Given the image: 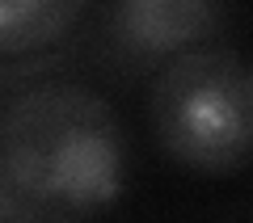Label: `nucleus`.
<instances>
[{"label":"nucleus","mask_w":253,"mask_h":223,"mask_svg":"<svg viewBox=\"0 0 253 223\" xmlns=\"http://www.w3.org/2000/svg\"><path fill=\"white\" fill-rule=\"evenodd\" d=\"M126 131L84 80H38L0 114V223H93L123 198Z\"/></svg>","instance_id":"1"},{"label":"nucleus","mask_w":253,"mask_h":223,"mask_svg":"<svg viewBox=\"0 0 253 223\" xmlns=\"http://www.w3.org/2000/svg\"><path fill=\"white\" fill-rule=\"evenodd\" d=\"M156 152L194 177H232L253 164V59L207 42L169 59L144 101Z\"/></svg>","instance_id":"2"},{"label":"nucleus","mask_w":253,"mask_h":223,"mask_svg":"<svg viewBox=\"0 0 253 223\" xmlns=\"http://www.w3.org/2000/svg\"><path fill=\"white\" fill-rule=\"evenodd\" d=\"M106 34V55L123 68L161 72L169 59L215 42V30L228 21V9L215 0H123L97 9Z\"/></svg>","instance_id":"3"},{"label":"nucleus","mask_w":253,"mask_h":223,"mask_svg":"<svg viewBox=\"0 0 253 223\" xmlns=\"http://www.w3.org/2000/svg\"><path fill=\"white\" fill-rule=\"evenodd\" d=\"M93 13L97 9L84 0H4L0 4V55L4 63H17L21 55L46 59Z\"/></svg>","instance_id":"4"}]
</instances>
